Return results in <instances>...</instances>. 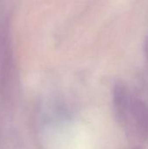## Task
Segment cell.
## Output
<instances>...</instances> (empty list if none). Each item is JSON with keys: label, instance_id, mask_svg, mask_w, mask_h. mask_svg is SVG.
Returning a JSON list of instances; mask_svg holds the SVG:
<instances>
[{"label": "cell", "instance_id": "cell-1", "mask_svg": "<svg viewBox=\"0 0 148 149\" xmlns=\"http://www.w3.org/2000/svg\"><path fill=\"white\" fill-rule=\"evenodd\" d=\"M132 97L127 88L122 84H118L113 89V107L118 121L123 125H126L128 113L130 110Z\"/></svg>", "mask_w": 148, "mask_h": 149}]
</instances>
